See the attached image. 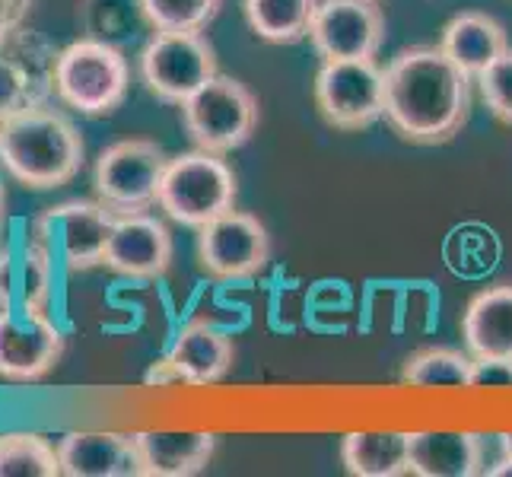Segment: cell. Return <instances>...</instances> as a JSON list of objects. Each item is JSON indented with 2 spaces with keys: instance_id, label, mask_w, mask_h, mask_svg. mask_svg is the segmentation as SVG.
I'll use <instances>...</instances> for the list:
<instances>
[{
  "instance_id": "1",
  "label": "cell",
  "mask_w": 512,
  "mask_h": 477,
  "mask_svg": "<svg viewBox=\"0 0 512 477\" xmlns=\"http://www.w3.org/2000/svg\"><path fill=\"white\" fill-rule=\"evenodd\" d=\"M474 77L439 45H411L385 67V125L404 144L443 147L468 128Z\"/></svg>"
},
{
  "instance_id": "2",
  "label": "cell",
  "mask_w": 512,
  "mask_h": 477,
  "mask_svg": "<svg viewBox=\"0 0 512 477\" xmlns=\"http://www.w3.org/2000/svg\"><path fill=\"white\" fill-rule=\"evenodd\" d=\"M83 137L77 125L51 102L29 105L0 121V166L32 191H55L83 169Z\"/></svg>"
},
{
  "instance_id": "3",
  "label": "cell",
  "mask_w": 512,
  "mask_h": 477,
  "mask_svg": "<svg viewBox=\"0 0 512 477\" xmlns=\"http://www.w3.org/2000/svg\"><path fill=\"white\" fill-rule=\"evenodd\" d=\"M128 90L131 64L118 45L80 35L77 42L58 48L55 99L64 109L86 118H105L125 105Z\"/></svg>"
},
{
  "instance_id": "4",
  "label": "cell",
  "mask_w": 512,
  "mask_h": 477,
  "mask_svg": "<svg viewBox=\"0 0 512 477\" xmlns=\"http://www.w3.org/2000/svg\"><path fill=\"white\" fill-rule=\"evenodd\" d=\"M239 182L233 166L220 153L188 150L169 156V166L160 185V207L163 214L188 229H201L204 223L217 220L220 214L236 207Z\"/></svg>"
},
{
  "instance_id": "5",
  "label": "cell",
  "mask_w": 512,
  "mask_h": 477,
  "mask_svg": "<svg viewBox=\"0 0 512 477\" xmlns=\"http://www.w3.org/2000/svg\"><path fill=\"white\" fill-rule=\"evenodd\" d=\"M179 112L191 144L220 156L249 144L261 121L258 96L242 80L226 74L207 80L188 102L179 105Z\"/></svg>"
},
{
  "instance_id": "6",
  "label": "cell",
  "mask_w": 512,
  "mask_h": 477,
  "mask_svg": "<svg viewBox=\"0 0 512 477\" xmlns=\"http://www.w3.org/2000/svg\"><path fill=\"white\" fill-rule=\"evenodd\" d=\"M169 166L166 150L147 137H128L105 147L93 169L96 201L115 217L147 214L160 204V185Z\"/></svg>"
},
{
  "instance_id": "7",
  "label": "cell",
  "mask_w": 512,
  "mask_h": 477,
  "mask_svg": "<svg viewBox=\"0 0 512 477\" xmlns=\"http://www.w3.org/2000/svg\"><path fill=\"white\" fill-rule=\"evenodd\" d=\"M217 74V48L207 32H153L140 48V77L147 93L166 105L188 102Z\"/></svg>"
},
{
  "instance_id": "8",
  "label": "cell",
  "mask_w": 512,
  "mask_h": 477,
  "mask_svg": "<svg viewBox=\"0 0 512 477\" xmlns=\"http://www.w3.org/2000/svg\"><path fill=\"white\" fill-rule=\"evenodd\" d=\"M315 109L334 131H366L385 115V70L373 61H322L312 83Z\"/></svg>"
},
{
  "instance_id": "9",
  "label": "cell",
  "mask_w": 512,
  "mask_h": 477,
  "mask_svg": "<svg viewBox=\"0 0 512 477\" xmlns=\"http://www.w3.org/2000/svg\"><path fill=\"white\" fill-rule=\"evenodd\" d=\"M201 271L214 280L258 277L271 261V233L249 210H226L198 229Z\"/></svg>"
},
{
  "instance_id": "10",
  "label": "cell",
  "mask_w": 512,
  "mask_h": 477,
  "mask_svg": "<svg viewBox=\"0 0 512 477\" xmlns=\"http://www.w3.org/2000/svg\"><path fill=\"white\" fill-rule=\"evenodd\" d=\"M64 357V331L51 312L0 306V379L39 382Z\"/></svg>"
},
{
  "instance_id": "11",
  "label": "cell",
  "mask_w": 512,
  "mask_h": 477,
  "mask_svg": "<svg viewBox=\"0 0 512 477\" xmlns=\"http://www.w3.org/2000/svg\"><path fill=\"white\" fill-rule=\"evenodd\" d=\"M55 58L58 48L35 29L0 39V121L55 99Z\"/></svg>"
},
{
  "instance_id": "12",
  "label": "cell",
  "mask_w": 512,
  "mask_h": 477,
  "mask_svg": "<svg viewBox=\"0 0 512 477\" xmlns=\"http://www.w3.org/2000/svg\"><path fill=\"white\" fill-rule=\"evenodd\" d=\"M385 13L373 0H319L309 42L322 61H373L385 45Z\"/></svg>"
},
{
  "instance_id": "13",
  "label": "cell",
  "mask_w": 512,
  "mask_h": 477,
  "mask_svg": "<svg viewBox=\"0 0 512 477\" xmlns=\"http://www.w3.org/2000/svg\"><path fill=\"white\" fill-rule=\"evenodd\" d=\"M236 363V347L233 338L217 328L214 322H204V318H194L188 322L169 353L153 363L147 373L150 385H191V388H207L217 385L229 376V369Z\"/></svg>"
},
{
  "instance_id": "14",
  "label": "cell",
  "mask_w": 512,
  "mask_h": 477,
  "mask_svg": "<svg viewBox=\"0 0 512 477\" xmlns=\"http://www.w3.org/2000/svg\"><path fill=\"white\" fill-rule=\"evenodd\" d=\"M35 223L48 236L61 268L77 274L102 264L105 245H109L115 226V214L93 198V201H67L61 207H51Z\"/></svg>"
},
{
  "instance_id": "15",
  "label": "cell",
  "mask_w": 512,
  "mask_h": 477,
  "mask_svg": "<svg viewBox=\"0 0 512 477\" xmlns=\"http://www.w3.org/2000/svg\"><path fill=\"white\" fill-rule=\"evenodd\" d=\"M172 264V233L169 226L147 214L115 217L102 268L128 280H160Z\"/></svg>"
},
{
  "instance_id": "16",
  "label": "cell",
  "mask_w": 512,
  "mask_h": 477,
  "mask_svg": "<svg viewBox=\"0 0 512 477\" xmlns=\"http://www.w3.org/2000/svg\"><path fill=\"white\" fill-rule=\"evenodd\" d=\"M58 458L64 477H144L134 433H64L58 439Z\"/></svg>"
},
{
  "instance_id": "17",
  "label": "cell",
  "mask_w": 512,
  "mask_h": 477,
  "mask_svg": "<svg viewBox=\"0 0 512 477\" xmlns=\"http://www.w3.org/2000/svg\"><path fill=\"white\" fill-rule=\"evenodd\" d=\"M408 465L417 477H478L487 471L484 436L468 430L408 433Z\"/></svg>"
},
{
  "instance_id": "18",
  "label": "cell",
  "mask_w": 512,
  "mask_h": 477,
  "mask_svg": "<svg viewBox=\"0 0 512 477\" xmlns=\"http://www.w3.org/2000/svg\"><path fill=\"white\" fill-rule=\"evenodd\" d=\"M462 344L474 360L512 363V284H493L471 296L462 315Z\"/></svg>"
},
{
  "instance_id": "19",
  "label": "cell",
  "mask_w": 512,
  "mask_h": 477,
  "mask_svg": "<svg viewBox=\"0 0 512 477\" xmlns=\"http://www.w3.org/2000/svg\"><path fill=\"white\" fill-rule=\"evenodd\" d=\"M144 477H194L207 471L217 436L201 430H144L134 433Z\"/></svg>"
},
{
  "instance_id": "20",
  "label": "cell",
  "mask_w": 512,
  "mask_h": 477,
  "mask_svg": "<svg viewBox=\"0 0 512 477\" xmlns=\"http://www.w3.org/2000/svg\"><path fill=\"white\" fill-rule=\"evenodd\" d=\"M55 271H58V255L51 249L48 236L39 229V223H32V233L26 236V242L16 252H10V271H7L10 306L51 312Z\"/></svg>"
},
{
  "instance_id": "21",
  "label": "cell",
  "mask_w": 512,
  "mask_h": 477,
  "mask_svg": "<svg viewBox=\"0 0 512 477\" xmlns=\"http://www.w3.org/2000/svg\"><path fill=\"white\" fill-rule=\"evenodd\" d=\"M439 48L478 80V74H484L509 48V35L497 16H490L484 10H462L443 26Z\"/></svg>"
},
{
  "instance_id": "22",
  "label": "cell",
  "mask_w": 512,
  "mask_h": 477,
  "mask_svg": "<svg viewBox=\"0 0 512 477\" xmlns=\"http://www.w3.org/2000/svg\"><path fill=\"white\" fill-rule=\"evenodd\" d=\"M341 465L353 477L411 474L408 433H347L341 439Z\"/></svg>"
},
{
  "instance_id": "23",
  "label": "cell",
  "mask_w": 512,
  "mask_h": 477,
  "mask_svg": "<svg viewBox=\"0 0 512 477\" xmlns=\"http://www.w3.org/2000/svg\"><path fill=\"white\" fill-rule=\"evenodd\" d=\"M245 23L268 45H296L309 39L319 0H242Z\"/></svg>"
},
{
  "instance_id": "24",
  "label": "cell",
  "mask_w": 512,
  "mask_h": 477,
  "mask_svg": "<svg viewBox=\"0 0 512 477\" xmlns=\"http://www.w3.org/2000/svg\"><path fill=\"white\" fill-rule=\"evenodd\" d=\"M474 357L462 347H420L401 366V382L414 388H471Z\"/></svg>"
},
{
  "instance_id": "25",
  "label": "cell",
  "mask_w": 512,
  "mask_h": 477,
  "mask_svg": "<svg viewBox=\"0 0 512 477\" xmlns=\"http://www.w3.org/2000/svg\"><path fill=\"white\" fill-rule=\"evenodd\" d=\"M77 20L86 39L109 42V45H125L131 42L140 29H150L144 0H80Z\"/></svg>"
},
{
  "instance_id": "26",
  "label": "cell",
  "mask_w": 512,
  "mask_h": 477,
  "mask_svg": "<svg viewBox=\"0 0 512 477\" xmlns=\"http://www.w3.org/2000/svg\"><path fill=\"white\" fill-rule=\"evenodd\" d=\"M0 477H61L58 446L42 433H0Z\"/></svg>"
},
{
  "instance_id": "27",
  "label": "cell",
  "mask_w": 512,
  "mask_h": 477,
  "mask_svg": "<svg viewBox=\"0 0 512 477\" xmlns=\"http://www.w3.org/2000/svg\"><path fill=\"white\" fill-rule=\"evenodd\" d=\"M220 10L223 0H144L153 32H207Z\"/></svg>"
},
{
  "instance_id": "28",
  "label": "cell",
  "mask_w": 512,
  "mask_h": 477,
  "mask_svg": "<svg viewBox=\"0 0 512 477\" xmlns=\"http://www.w3.org/2000/svg\"><path fill=\"white\" fill-rule=\"evenodd\" d=\"M478 90H481L487 112L497 118L500 125L512 128V45L484 70V74H478Z\"/></svg>"
},
{
  "instance_id": "29",
  "label": "cell",
  "mask_w": 512,
  "mask_h": 477,
  "mask_svg": "<svg viewBox=\"0 0 512 477\" xmlns=\"http://www.w3.org/2000/svg\"><path fill=\"white\" fill-rule=\"evenodd\" d=\"M474 385H487V388H512V363L509 360H474Z\"/></svg>"
},
{
  "instance_id": "30",
  "label": "cell",
  "mask_w": 512,
  "mask_h": 477,
  "mask_svg": "<svg viewBox=\"0 0 512 477\" xmlns=\"http://www.w3.org/2000/svg\"><path fill=\"white\" fill-rule=\"evenodd\" d=\"M35 0H0V39L26 26V16Z\"/></svg>"
},
{
  "instance_id": "31",
  "label": "cell",
  "mask_w": 512,
  "mask_h": 477,
  "mask_svg": "<svg viewBox=\"0 0 512 477\" xmlns=\"http://www.w3.org/2000/svg\"><path fill=\"white\" fill-rule=\"evenodd\" d=\"M500 462L487 468L484 474L490 477H512V433H500Z\"/></svg>"
},
{
  "instance_id": "32",
  "label": "cell",
  "mask_w": 512,
  "mask_h": 477,
  "mask_svg": "<svg viewBox=\"0 0 512 477\" xmlns=\"http://www.w3.org/2000/svg\"><path fill=\"white\" fill-rule=\"evenodd\" d=\"M7 271H10V249H0V306H10Z\"/></svg>"
},
{
  "instance_id": "33",
  "label": "cell",
  "mask_w": 512,
  "mask_h": 477,
  "mask_svg": "<svg viewBox=\"0 0 512 477\" xmlns=\"http://www.w3.org/2000/svg\"><path fill=\"white\" fill-rule=\"evenodd\" d=\"M4 220H7V188L4 179H0V229H4Z\"/></svg>"
},
{
  "instance_id": "34",
  "label": "cell",
  "mask_w": 512,
  "mask_h": 477,
  "mask_svg": "<svg viewBox=\"0 0 512 477\" xmlns=\"http://www.w3.org/2000/svg\"><path fill=\"white\" fill-rule=\"evenodd\" d=\"M373 4H385V0H373Z\"/></svg>"
}]
</instances>
